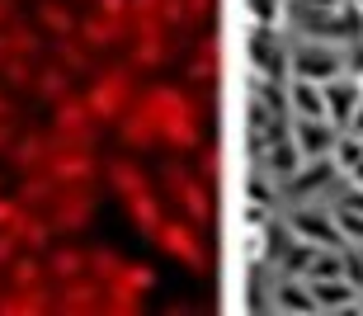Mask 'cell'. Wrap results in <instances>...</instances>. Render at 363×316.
Here are the masks:
<instances>
[{
  "label": "cell",
  "instance_id": "60d3db41",
  "mask_svg": "<svg viewBox=\"0 0 363 316\" xmlns=\"http://www.w3.org/2000/svg\"><path fill=\"white\" fill-rule=\"evenodd\" d=\"M90 10L113 14V19H133V0H90Z\"/></svg>",
  "mask_w": 363,
  "mask_h": 316
},
{
  "label": "cell",
  "instance_id": "f35d334b",
  "mask_svg": "<svg viewBox=\"0 0 363 316\" xmlns=\"http://www.w3.org/2000/svg\"><path fill=\"white\" fill-rule=\"evenodd\" d=\"M113 283H128V288H137V293H151V288H156V269L142 264V260H128V264H123V274L113 278Z\"/></svg>",
  "mask_w": 363,
  "mask_h": 316
},
{
  "label": "cell",
  "instance_id": "8992f818",
  "mask_svg": "<svg viewBox=\"0 0 363 316\" xmlns=\"http://www.w3.org/2000/svg\"><path fill=\"white\" fill-rule=\"evenodd\" d=\"M94 208H99V193H94V184H67V189H57L52 208H48V218H52L57 232H85L94 222Z\"/></svg>",
  "mask_w": 363,
  "mask_h": 316
},
{
  "label": "cell",
  "instance_id": "52a82bcc",
  "mask_svg": "<svg viewBox=\"0 0 363 316\" xmlns=\"http://www.w3.org/2000/svg\"><path fill=\"white\" fill-rule=\"evenodd\" d=\"M48 175L67 189V184H94V179H104V161L90 152V147H52L48 165H43Z\"/></svg>",
  "mask_w": 363,
  "mask_h": 316
},
{
  "label": "cell",
  "instance_id": "ba28073f",
  "mask_svg": "<svg viewBox=\"0 0 363 316\" xmlns=\"http://www.w3.org/2000/svg\"><path fill=\"white\" fill-rule=\"evenodd\" d=\"M104 278H94L90 269L76 278H62L57 283V298H52V312H67V316H94L104 312Z\"/></svg>",
  "mask_w": 363,
  "mask_h": 316
},
{
  "label": "cell",
  "instance_id": "e575fe53",
  "mask_svg": "<svg viewBox=\"0 0 363 316\" xmlns=\"http://www.w3.org/2000/svg\"><path fill=\"white\" fill-rule=\"evenodd\" d=\"M123 264H128V255H118L113 246H94L90 250V274L104 278V283H113V278L123 274Z\"/></svg>",
  "mask_w": 363,
  "mask_h": 316
},
{
  "label": "cell",
  "instance_id": "7dc6e473",
  "mask_svg": "<svg viewBox=\"0 0 363 316\" xmlns=\"http://www.w3.org/2000/svg\"><path fill=\"white\" fill-rule=\"evenodd\" d=\"M203 170H208V179H217V170H222V156L208 152V156H203Z\"/></svg>",
  "mask_w": 363,
  "mask_h": 316
},
{
  "label": "cell",
  "instance_id": "d6a6232c",
  "mask_svg": "<svg viewBox=\"0 0 363 316\" xmlns=\"http://www.w3.org/2000/svg\"><path fill=\"white\" fill-rule=\"evenodd\" d=\"M142 307H147V293L128 288V283H108L104 288V312L108 316H137Z\"/></svg>",
  "mask_w": 363,
  "mask_h": 316
},
{
  "label": "cell",
  "instance_id": "f907efd6",
  "mask_svg": "<svg viewBox=\"0 0 363 316\" xmlns=\"http://www.w3.org/2000/svg\"><path fill=\"white\" fill-rule=\"evenodd\" d=\"M10 62V43H5V28H0V67Z\"/></svg>",
  "mask_w": 363,
  "mask_h": 316
},
{
  "label": "cell",
  "instance_id": "d4e9b609",
  "mask_svg": "<svg viewBox=\"0 0 363 316\" xmlns=\"http://www.w3.org/2000/svg\"><path fill=\"white\" fill-rule=\"evenodd\" d=\"M43 260H48V278L62 283V278H76V274L90 269V250H81V246H48Z\"/></svg>",
  "mask_w": 363,
  "mask_h": 316
},
{
  "label": "cell",
  "instance_id": "e0dca14e",
  "mask_svg": "<svg viewBox=\"0 0 363 316\" xmlns=\"http://www.w3.org/2000/svg\"><path fill=\"white\" fill-rule=\"evenodd\" d=\"M274 307H279V312H293V316H311V312H321L316 293H311V283H307L302 274H283L279 283H274Z\"/></svg>",
  "mask_w": 363,
  "mask_h": 316
},
{
  "label": "cell",
  "instance_id": "5bb4252c",
  "mask_svg": "<svg viewBox=\"0 0 363 316\" xmlns=\"http://www.w3.org/2000/svg\"><path fill=\"white\" fill-rule=\"evenodd\" d=\"M330 179H335V161L330 156H316V161H302L293 175L283 179V193L297 198V203H307V193H321Z\"/></svg>",
  "mask_w": 363,
  "mask_h": 316
},
{
  "label": "cell",
  "instance_id": "9a60e30c",
  "mask_svg": "<svg viewBox=\"0 0 363 316\" xmlns=\"http://www.w3.org/2000/svg\"><path fill=\"white\" fill-rule=\"evenodd\" d=\"M363 95H359V81H345V76H335V81H325V118L345 132V128L354 123V113H359Z\"/></svg>",
  "mask_w": 363,
  "mask_h": 316
},
{
  "label": "cell",
  "instance_id": "2e32d148",
  "mask_svg": "<svg viewBox=\"0 0 363 316\" xmlns=\"http://www.w3.org/2000/svg\"><path fill=\"white\" fill-rule=\"evenodd\" d=\"M104 184L118 193V198H133V193L151 189V175L137 161H128V156H108V161H104Z\"/></svg>",
  "mask_w": 363,
  "mask_h": 316
},
{
  "label": "cell",
  "instance_id": "7a4b0ae2",
  "mask_svg": "<svg viewBox=\"0 0 363 316\" xmlns=\"http://www.w3.org/2000/svg\"><path fill=\"white\" fill-rule=\"evenodd\" d=\"M137 67L133 62H113V67H99L90 76V85H85V104H90V113L99 118L104 128H113L123 118V113L137 104Z\"/></svg>",
  "mask_w": 363,
  "mask_h": 316
},
{
  "label": "cell",
  "instance_id": "d6986e66",
  "mask_svg": "<svg viewBox=\"0 0 363 316\" xmlns=\"http://www.w3.org/2000/svg\"><path fill=\"white\" fill-rule=\"evenodd\" d=\"M236 250H241V264H250V269L269 264V255H274V227H269V222H241Z\"/></svg>",
  "mask_w": 363,
  "mask_h": 316
},
{
  "label": "cell",
  "instance_id": "277c9868",
  "mask_svg": "<svg viewBox=\"0 0 363 316\" xmlns=\"http://www.w3.org/2000/svg\"><path fill=\"white\" fill-rule=\"evenodd\" d=\"M99 132H104V123L90 113V104H85V90L76 95L71 90L67 99H57L52 104V142L57 147H99Z\"/></svg>",
  "mask_w": 363,
  "mask_h": 316
},
{
  "label": "cell",
  "instance_id": "b9f144b4",
  "mask_svg": "<svg viewBox=\"0 0 363 316\" xmlns=\"http://www.w3.org/2000/svg\"><path fill=\"white\" fill-rule=\"evenodd\" d=\"M19 250H24V241H19V236H14V232H0V269H10V260L19 255Z\"/></svg>",
  "mask_w": 363,
  "mask_h": 316
},
{
  "label": "cell",
  "instance_id": "8fae6325",
  "mask_svg": "<svg viewBox=\"0 0 363 316\" xmlns=\"http://www.w3.org/2000/svg\"><path fill=\"white\" fill-rule=\"evenodd\" d=\"M288 236H302L311 246H345V236H340V227H335V213H316V208H307V203H297L293 213H288Z\"/></svg>",
  "mask_w": 363,
  "mask_h": 316
},
{
  "label": "cell",
  "instance_id": "f6af8a7d",
  "mask_svg": "<svg viewBox=\"0 0 363 316\" xmlns=\"http://www.w3.org/2000/svg\"><path fill=\"white\" fill-rule=\"evenodd\" d=\"M14 137H19V132H14V123H10V118H0V156H10Z\"/></svg>",
  "mask_w": 363,
  "mask_h": 316
},
{
  "label": "cell",
  "instance_id": "ac0fdd59",
  "mask_svg": "<svg viewBox=\"0 0 363 316\" xmlns=\"http://www.w3.org/2000/svg\"><path fill=\"white\" fill-rule=\"evenodd\" d=\"M52 298L57 288L38 283V288H5L0 293V316H43L52 312Z\"/></svg>",
  "mask_w": 363,
  "mask_h": 316
},
{
  "label": "cell",
  "instance_id": "7c38bea8",
  "mask_svg": "<svg viewBox=\"0 0 363 316\" xmlns=\"http://www.w3.org/2000/svg\"><path fill=\"white\" fill-rule=\"evenodd\" d=\"M288 137L297 142V152L307 156V161H316V156L335 152L340 128L330 123V118H293V123H288Z\"/></svg>",
  "mask_w": 363,
  "mask_h": 316
},
{
  "label": "cell",
  "instance_id": "4316f807",
  "mask_svg": "<svg viewBox=\"0 0 363 316\" xmlns=\"http://www.w3.org/2000/svg\"><path fill=\"white\" fill-rule=\"evenodd\" d=\"M123 213H128V222H133V232H142V236H151L156 227H161V198H156V189H147V193H133V198H123Z\"/></svg>",
  "mask_w": 363,
  "mask_h": 316
},
{
  "label": "cell",
  "instance_id": "d590c367",
  "mask_svg": "<svg viewBox=\"0 0 363 316\" xmlns=\"http://www.w3.org/2000/svg\"><path fill=\"white\" fill-rule=\"evenodd\" d=\"M245 14H250V24L279 28L288 19V0H245Z\"/></svg>",
  "mask_w": 363,
  "mask_h": 316
},
{
  "label": "cell",
  "instance_id": "bcb514c9",
  "mask_svg": "<svg viewBox=\"0 0 363 316\" xmlns=\"http://www.w3.org/2000/svg\"><path fill=\"white\" fill-rule=\"evenodd\" d=\"M184 10H189V24H194V19H203V14L213 10V0H184Z\"/></svg>",
  "mask_w": 363,
  "mask_h": 316
},
{
  "label": "cell",
  "instance_id": "7bdbcfd3",
  "mask_svg": "<svg viewBox=\"0 0 363 316\" xmlns=\"http://www.w3.org/2000/svg\"><path fill=\"white\" fill-rule=\"evenodd\" d=\"M340 208H354V213H363V184H359V179H350V189H345Z\"/></svg>",
  "mask_w": 363,
  "mask_h": 316
},
{
  "label": "cell",
  "instance_id": "c3c4849f",
  "mask_svg": "<svg viewBox=\"0 0 363 316\" xmlns=\"http://www.w3.org/2000/svg\"><path fill=\"white\" fill-rule=\"evenodd\" d=\"M10 19H14V0H0V28L10 24Z\"/></svg>",
  "mask_w": 363,
  "mask_h": 316
},
{
  "label": "cell",
  "instance_id": "f1b7e54d",
  "mask_svg": "<svg viewBox=\"0 0 363 316\" xmlns=\"http://www.w3.org/2000/svg\"><path fill=\"white\" fill-rule=\"evenodd\" d=\"M52 62H62L71 76L99 71V67H94V47H90V43H81L76 33H71V38H52Z\"/></svg>",
  "mask_w": 363,
  "mask_h": 316
},
{
  "label": "cell",
  "instance_id": "3957f363",
  "mask_svg": "<svg viewBox=\"0 0 363 316\" xmlns=\"http://www.w3.org/2000/svg\"><path fill=\"white\" fill-rule=\"evenodd\" d=\"M288 71L297 81H335L350 71V57H345V43H330V38H297L288 47Z\"/></svg>",
  "mask_w": 363,
  "mask_h": 316
},
{
  "label": "cell",
  "instance_id": "4dcf8cb0",
  "mask_svg": "<svg viewBox=\"0 0 363 316\" xmlns=\"http://www.w3.org/2000/svg\"><path fill=\"white\" fill-rule=\"evenodd\" d=\"M330 161H335V170H345L350 179H363V132H340L335 137V152H330Z\"/></svg>",
  "mask_w": 363,
  "mask_h": 316
},
{
  "label": "cell",
  "instance_id": "9c48e42d",
  "mask_svg": "<svg viewBox=\"0 0 363 316\" xmlns=\"http://www.w3.org/2000/svg\"><path fill=\"white\" fill-rule=\"evenodd\" d=\"M161 184H165V193H170V198H175V203L184 208V218H189V222H208V218H213L208 189H203L199 179L189 175L184 165H175V161H170V165L161 170Z\"/></svg>",
  "mask_w": 363,
  "mask_h": 316
},
{
  "label": "cell",
  "instance_id": "11a10c76",
  "mask_svg": "<svg viewBox=\"0 0 363 316\" xmlns=\"http://www.w3.org/2000/svg\"><path fill=\"white\" fill-rule=\"evenodd\" d=\"M354 5H359V10H363V0H354Z\"/></svg>",
  "mask_w": 363,
  "mask_h": 316
},
{
  "label": "cell",
  "instance_id": "5b68a950",
  "mask_svg": "<svg viewBox=\"0 0 363 316\" xmlns=\"http://www.w3.org/2000/svg\"><path fill=\"white\" fill-rule=\"evenodd\" d=\"M151 241H156L161 255L179 260L184 269H194V274L208 269V250H203V241H199V232H194V222H189V218H161V227L151 232Z\"/></svg>",
  "mask_w": 363,
  "mask_h": 316
},
{
  "label": "cell",
  "instance_id": "8d00e7d4",
  "mask_svg": "<svg viewBox=\"0 0 363 316\" xmlns=\"http://www.w3.org/2000/svg\"><path fill=\"white\" fill-rule=\"evenodd\" d=\"M279 184H274V175L269 170H264V165H259L255 175H250V189H245V198H250V203H259V208H269L274 213V203H279Z\"/></svg>",
  "mask_w": 363,
  "mask_h": 316
},
{
  "label": "cell",
  "instance_id": "816d5d0a",
  "mask_svg": "<svg viewBox=\"0 0 363 316\" xmlns=\"http://www.w3.org/2000/svg\"><path fill=\"white\" fill-rule=\"evenodd\" d=\"M350 132H363V104H359V113H354V123H350Z\"/></svg>",
  "mask_w": 363,
  "mask_h": 316
},
{
  "label": "cell",
  "instance_id": "603a6c76",
  "mask_svg": "<svg viewBox=\"0 0 363 316\" xmlns=\"http://www.w3.org/2000/svg\"><path fill=\"white\" fill-rule=\"evenodd\" d=\"M288 113L293 118H325V85H316V81H288Z\"/></svg>",
  "mask_w": 363,
  "mask_h": 316
},
{
  "label": "cell",
  "instance_id": "74e56055",
  "mask_svg": "<svg viewBox=\"0 0 363 316\" xmlns=\"http://www.w3.org/2000/svg\"><path fill=\"white\" fill-rule=\"evenodd\" d=\"M28 218H33V208H24L14 193H0V232H14V236H19Z\"/></svg>",
  "mask_w": 363,
  "mask_h": 316
},
{
  "label": "cell",
  "instance_id": "6da1fadb",
  "mask_svg": "<svg viewBox=\"0 0 363 316\" xmlns=\"http://www.w3.org/2000/svg\"><path fill=\"white\" fill-rule=\"evenodd\" d=\"M137 109L156 123L161 147H170V152H194L199 147V104L179 85H147L137 95Z\"/></svg>",
  "mask_w": 363,
  "mask_h": 316
},
{
  "label": "cell",
  "instance_id": "44dd1931",
  "mask_svg": "<svg viewBox=\"0 0 363 316\" xmlns=\"http://www.w3.org/2000/svg\"><path fill=\"white\" fill-rule=\"evenodd\" d=\"M311 293H316V303H321V312H354L359 307V283H350L345 274L335 278H307Z\"/></svg>",
  "mask_w": 363,
  "mask_h": 316
},
{
  "label": "cell",
  "instance_id": "836d02e7",
  "mask_svg": "<svg viewBox=\"0 0 363 316\" xmlns=\"http://www.w3.org/2000/svg\"><path fill=\"white\" fill-rule=\"evenodd\" d=\"M0 81L10 85V90H33V81H38V67H33V57H14L0 67Z\"/></svg>",
  "mask_w": 363,
  "mask_h": 316
},
{
  "label": "cell",
  "instance_id": "ab89813d",
  "mask_svg": "<svg viewBox=\"0 0 363 316\" xmlns=\"http://www.w3.org/2000/svg\"><path fill=\"white\" fill-rule=\"evenodd\" d=\"M217 76V43H208V47H203V57H194V62H189V81L194 85H208Z\"/></svg>",
  "mask_w": 363,
  "mask_h": 316
},
{
  "label": "cell",
  "instance_id": "83f0119b",
  "mask_svg": "<svg viewBox=\"0 0 363 316\" xmlns=\"http://www.w3.org/2000/svg\"><path fill=\"white\" fill-rule=\"evenodd\" d=\"M302 161H307V156L297 152V142L288 137V132H283V137H274L269 147H264V156H259V165H264V170H269L274 179H288Z\"/></svg>",
  "mask_w": 363,
  "mask_h": 316
},
{
  "label": "cell",
  "instance_id": "cb8c5ba5",
  "mask_svg": "<svg viewBox=\"0 0 363 316\" xmlns=\"http://www.w3.org/2000/svg\"><path fill=\"white\" fill-rule=\"evenodd\" d=\"M57 189H62V184H57L48 170H28V175H19L14 198H19L24 208H33V213H48V208H52V198H57Z\"/></svg>",
  "mask_w": 363,
  "mask_h": 316
},
{
  "label": "cell",
  "instance_id": "f5cc1de1",
  "mask_svg": "<svg viewBox=\"0 0 363 316\" xmlns=\"http://www.w3.org/2000/svg\"><path fill=\"white\" fill-rule=\"evenodd\" d=\"M354 81H359V95H363V71H359V76H354Z\"/></svg>",
  "mask_w": 363,
  "mask_h": 316
},
{
  "label": "cell",
  "instance_id": "7402d4cb",
  "mask_svg": "<svg viewBox=\"0 0 363 316\" xmlns=\"http://www.w3.org/2000/svg\"><path fill=\"white\" fill-rule=\"evenodd\" d=\"M113 132H118V142H123V147H133V152H151V147H161V132H156V123H151V118L137 109V104L123 113L118 123H113Z\"/></svg>",
  "mask_w": 363,
  "mask_h": 316
},
{
  "label": "cell",
  "instance_id": "484cf974",
  "mask_svg": "<svg viewBox=\"0 0 363 316\" xmlns=\"http://www.w3.org/2000/svg\"><path fill=\"white\" fill-rule=\"evenodd\" d=\"M5 278H10V288H38V283H52L48 278V260H43L38 250H19L10 260V269H5Z\"/></svg>",
  "mask_w": 363,
  "mask_h": 316
},
{
  "label": "cell",
  "instance_id": "f546056e",
  "mask_svg": "<svg viewBox=\"0 0 363 316\" xmlns=\"http://www.w3.org/2000/svg\"><path fill=\"white\" fill-rule=\"evenodd\" d=\"M71 90H76V76H71L62 62H48V67H38V81H33V95H38V99L57 104V99H67Z\"/></svg>",
  "mask_w": 363,
  "mask_h": 316
},
{
  "label": "cell",
  "instance_id": "1f68e13d",
  "mask_svg": "<svg viewBox=\"0 0 363 316\" xmlns=\"http://www.w3.org/2000/svg\"><path fill=\"white\" fill-rule=\"evenodd\" d=\"M5 43H10V52H14V57H38V52H43V33H38V24H28V19H19V14H14L10 24H5Z\"/></svg>",
  "mask_w": 363,
  "mask_h": 316
},
{
  "label": "cell",
  "instance_id": "681fc988",
  "mask_svg": "<svg viewBox=\"0 0 363 316\" xmlns=\"http://www.w3.org/2000/svg\"><path fill=\"white\" fill-rule=\"evenodd\" d=\"M0 118H14V99L5 95V90H0Z\"/></svg>",
  "mask_w": 363,
  "mask_h": 316
},
{
  "label": "cell",
  "instance_id": "30bf717a",
  "mask_svg": "<svg viewBox=\"0 0 363 316\" xmlns=\"http://www.w3.org/2000/svg\"><path fill=\"white\" fill-rule=\"evenodd\" d=\"M76 38L90 43L94 52H113V47H128V43H133V19H113V14L85 10L81 14V28H76Z\"/></svg>",
  "mask_w": 363,
  "mask_h": 316
},
{
  "label": "cell",
  "instance_id": "ffe728a7",
  "mask_svg": "<svg viewBox=\"0 0 363 316\" xmlns=\"http://www.w3.org/2000/svg\"><path fill=\"white\" fill-rule=\"evenodd\" d=\"M33 24H38L48 38H71V33L81 28V14L71 10L67 0H38V5H33Z\"/></svg>",
  "mask_w": 363,
  "mask_h": 316
},
{
  "label": "cell",
  "instance_id": "ee69618b",
  "mask_svg": "<svg viewBox=\"0 0 363 316\" xmlns=\"http://www.w3.org/2000/svg\"><path fill=\"white\" fill-rule=\"evenodd\" d=\"M345 57H350V76H359L363 71V38H354L350 47H345Z\"/></svg>",
  "mask_w": 363,
  "mask_h": 316
},
{
  "label": "cell",
  "instance_id": "4fadbf2b",
  "mask_svg": "<svg viewBox=\"0 0 363 316\" xmlns=\"http://www.w3.org/2000/svg\"><path fill=\"white\" fill-rule=\"evenodd\" d=\"M52 128H24L19 137H14L10 147V165L19 170V175H28V170H43L48 165V156H52Z\"/></svg>",
  "mask_w": 363,
  "mask_h": 316
},
{
  "label": "cell",
  "instance_id": "db71d44e",
  "mask_svg": "<svg viewBox=\"0 0 363 316\" xmlns=\"http://www.w3.org/2000/svg\"><path fill=\"white\" fill-rule=\"evenodd\" d=\"M0 193H5V175H0Z\"/></svg>",
  "mask_w": 363,
  "mask_h": 316
}]
</instances>
